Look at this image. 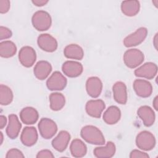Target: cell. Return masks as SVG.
Listing matches in <instances>:
<instances>
[{
  "label": "cell",
  "mask_w": 158,
  "mask_h": 158,
  "mask_svg": "<svg viewBox=\"0 0 158 158\" xmlns=\"http://www.w3.org/2000/svg\"><path fill=\"white\" fill-rule=\"evenodd\" d=\"M0 135H1V144L2 143V141H3V135H2V133L0 132Z\"/></svg>",
  "instance_id": "39"
},
{
  "label": "cell",
  "mask_w": 158,
  "mask_h": 158,
  "mask_svg": "<svg viewBox=\"0 0 158 158\" xmlns=\"http://www.w3.org/2000/svg\"><path fill=\"white\" fill-rule=\"evenodd\" d=\"M62 70L63 73L70 78L77 77L83 72V65L80 62L73 60H67L65 62L62 66Z\"/></svg>",
  "instance_id": "13"
},
{
  "label": "cell",
  "mask_w": 158,
  "mask_h": 158,
  "mask_svg": "<svg viewBox=\"0 0 158 158\" xmlns=\"http://www.w3.org/2000/svg\"><path fill=\"white\" fill-rule=\"evenodd\" d=\"M12 31L7 27H0V39L1 40L8 39L12 36Z\"/></svg>",
  "instance_id": "31"
},
{
  "label": "cell",
  "mask_w": 158,
  "mask_h": 158,
  "mask_svg": "<svg viewBox=\"0 0 158 158\" xmlns=\"http://www.w3.org/2000/svg\"><path fill=\"white\" fill-rule=\"evenodd\" d=\"M136 94L141 98L149 97L152 92V86L150 82L143 79H136L133 84Z\"/></svg>",
  "instance_id": "12"
},
{
  "label": "cell",
  "mask_w": 158,
  "mask_h": 158,
  "mask_svg": "<svg viewBox=\"0 0 158 158\" xmlns=\"http://www.w3.org/2000/svg\"><path fill=\"white\" fill-rule=\"evenodd\" d=\"M121 117V112L119 108L115 106H111L103 114V120L108 125L117 123Z\"/></svg>",
  "instance_id": "22"
},
{
  "label": "cell",
  "mask_w": 158,
  "mask_h": 158,
  "mask_svg": "<svg viewBox=\"0 0 158 158\" xmlns=\"http://www.w3.org/2000/svg\"><path fill=\"white\" fill-rule=\"evenodd\" d=\"M36 157L37 158H53L54 157V156L51 151L48 149H43L39 151Z\"/></svg>",
  "instance_id": "34"
},
{
  "label": "cell",
  "mask_w": 158,
  "mask_h": 158,
  "mask_svg": "<svg viewBox=\"0 0 158 158\" xmlns=\"http://www.w3.org/2000/svg\"><path fill=\"white\" fill-rule=\"evenodd\" d=\"M157 99H158V97L157 96H156L153 100V102H152V104H153V107L155 109V110H157V106H158V101H157Z\"/></svg>",
  "instance_id": "37"
},
{
  "label": "cell",
  "mask_w": 158,
  "mask_h": 158,
  "mask_svg": "<svg viewBox=\"0 0 158 158\" xmlns=\"http://www.w3.org/2000/svg\"><path fill=\"white\" fill-rule=\"evenodd\" d=\"M157 73V66L153 62H146L135 70V75L138 77L152 79Z\"/></svg>",
  "instance_id": "10"
},
{
  "label": "cell",
  "mask_w": 158,
  "mask_h": 158,
  "mask_svg": "<svg viewBox=\"0 0 158 158\" xmlns=\"http://www.w3.org/2000/svg\"><path fill=\"white\" fill-rule=\"evenodd\" d=\"M25 156L21 151L13 148L8 151L6 154V158H23Z\"/></svg>",
  "instance_id": "30"
},
{
  "label": "cell",
  "mask_w": 158,
  "mask_h": 158,
  "mask_svg": "<svg viewBox=\"0 0 158 158\" xmlns=\"http://www.w3.org/2000/svg\"><path fill=\"white\" fill-rule=\"evenodd\" d=\"M64 54L68 59L81 60L84 56V52L79 45L70 44L64 48Z\"/></svg>",
  "instance_id": "24"
},
{
  "label": "cell",
  "mask_w": 158,
  "mask_h": 158,
  "mask_svg": "<svg viewBox=\"0 0 158 158\" xmlns=\"http://www.w3.org/2000/svg\"><path fill=\"white\" fill-rule=\"evenodd\" d=\"M70 151L73 157H82L86 154L87 147L81 139H75L70 144Z\"/></svg>",
  "instance_id": "26"
},
{
  "label": "cell",
  "mask_w": 158,
  "mask_h": 158,
  "mask_svg": "<svg viewBox=\"0 0 158 158\" xmlns=\"http://www.w3.org/2000/svg\"><path fill=\"white\" fill-rule=\"evenodd\" d=\"M152 2H153V3H154V4H155V6H156V7H157V3H158V1H157V0L153 1H152Z\"/></svg>",
  "instance_id": "40"
},
{
  "label": "cell",
  "mask_w": 158,
  "mask_h": 158,
  "mask_svg": "<svg viewBox=\"0 0 158 158\" xmlns=\"http://www.w3.org/2000/svg\"><path fill=\"white\" fill-rule=\"evenodd\" d=\"M38 135L36 128L33 127H25L20 135V140L22 144L26 146L34 145L38 140Z\"/></svg>",
  "instance_id": "16"
},
{
  "label": "cell",
  "mask_w": 158,
  "mask_h": 158,
  "mask_svg": "<svg viewBox=\"0 0 158 158\" xmlns=\"http://www.w3.org/2000/svg\"><path fill=\"white\" fill-rule=\"evenodd\" d=\"M31 22L33 27L38 31H46L51 27L52 19L47 12L38 10L33 15Z\"/></svg>",
  "instance_id": "2"
},
{
  "label": "cell",
  "mask_w": 158,
  "mask_h": 158,
  "mask_svg": "<svg viewBox=\"0 0 158 158\" xmlns=\"http://www.w3.org/2000/svg\"><path fill=\"white\" fill-rule=\"evenodd\" d=\"M140 4L138 1H124L121 4L122 13L128 17L136 15L139 11Z\"/></svg>",
  "instance_id": "25"
},
{
  "label": "cell",
  "mask_w": 158,
  "mask_h": 158,
  "mask_svg": "<svg viewBox=\"0 0 158 158\" xmlns=\"http://www.w3.org/2000/svg\"><path fill=\"white\" fill-rule=\"evenodd\" d=\"M115 152V146L112 141H109L105 146L96 148L93 153L98 158H110L114 156Z\"/></svg>",
  "instance_id": "23"
},
{
  "label": "cell",
  "mask_w": 158,
  "mask_h": 158,
  "mask_svg": "<svg viewBox=\"0 0 158 158\" xmlns=\"http://www.w3.org/2000/svg\"><path fill=\"white\" fill-rule=\"evenodd\" d=\"M148 30L145 27H140L123 40V44L126 47H133L139 45L144 41L147 36Z\"/></svg>",
  "instance_id": "6"
},
{
  "label": "cell",
  "mask_w": 158,
  "mask_h": 158,
  "mask_svg": "<svg viewBox=\"0 0 158 158\" xmlns=\"http://www.w3.org/2000/svg\"><path fill=\"white\" fill-rule=\"evenodd\" d=\"M113 96L115 101L120 104H125L127 101L128 95L127 86L122 81L116 82L112 87Z\"/></svg>",
  "instance_id": "17"
},
{
  "label": "cell",
  "mask_w": 158,
  "mask_h": 158,
  "mask_svg": "<svg viewBox=\"0 0 158 158\" xmlns=\"http://www.w3.org/2000/svg\"><path fill=\"white\" fill-rule=\"evenodd\" d=\"M50 108L54 111H58L63 108L65 103L64 96L60 93H52L49 96Z\"/></svg>",
  "instance_id": "27"
},
{
  "label": "cell",
  "mask_w": 158,
  "mask_h": 158,
  "mask_svg": "<svg viewBox=\"0 0 158 158\" xmlns=\"http://www.w3.org/2000/svg\"><path fill=\"white\" fill-rule=\"evenodd\" d=\"M70 140V133L65 130L60 131L52 141V147L59 152H63L67 148Z\"/></svg>",
  "instance_id": "15"
},
{
  "label": "cell",
  "mask_w": 158,
  "mask_h": 158,
  "mask_svg": "<svg viewBox=\"0 0 158 158\" xmlns=\"http://www.w3.org/2000/svg\"><path fill=\"white\" fill-rule=\"evenodd\" d=\"M66 78L59 72H54L47 80L46 86L49 90L60 91L64 89L67 85Z\"/></svg>",
  "instance_id": "7"
},
{
  "label": "cell",
  "mask_w": 158,
  "mask_h": 158,
  "mask_svg": "<svg viewBox=\"0 0 158 158\" xmlns=\"http://www.w3.org/2000/svg\"><path fill=\"white\" fill-rule=\"evenodd\" d=\"M105 107V103L102 100L94 99L89 100L86 102L85 109L89 116L94 118H100Z\"/></svg>",
  "instance_id": "11"
},
{
  "label": "cell",
  "mask_w": 158,
  "mask_h": 158,
  "mask_svg": "<svg viewBox=\"0 0 158 158\" xmlns=\"http://www.w3.org/2000/svg\"><path fill=\"white\" fill-rule=\"evenodd\" d=\"M51 70L52 66L49 62L45 60H40L35 65L33 72L37 79L43 80L49 76Z\"/></svg>",
  "instance_id": "20"
},
{
  "label": "cell",
  "mask_w": 158,
  "mask_h": 158,
  "mask_svg": "<svg viewBox=\"0 0 158 158\" xmlns=\"http://www.w3.org/2000/svg\"><path fill=\"white\" fill-rule=\"evenodd\" d=\"M48 2L47 0H33L32 3L38 7H41L46 5Z\"/></svg>",
  "instance_id": "35"
},
{
  "label": "cell",
  "mask_w": 158,
  "mask_h": 158,
  "mask_svg": "<svg viewBox=\"0 0 158 158\" xmlns=\"http://www.w3.org/2000/svg\"><path fill=\"white\" fill-rule=\"evenodd\" d=\"M19 59L23 66L25 67H31L36 59L35 49L28 46L22 47L19 52Z\"/></svg>",
  "instance_id": "8"
},
{
  "label": "cell",
  "mask_w": 158,
  "mask_h": 158,
  "mask_svg": "<svg viewBox=\"0 0 158 158\" xmlns=\"http://www.w3.org/2000/svg\"><path fill=\"white\" fill-rule=\"evenodd\" d=\"M13 100V93L7 86L0 85V104L2 106H7Z\"/></svg>",
  "instance_id": "29"
},
{
  "label": "cell",
  "mask_w": 158,
  "mask_h": 158,
  "mask_svg": "<svg viewBox=\"0 0 158 158\" xmlns=\"http://www.w3.org/2000/svg\"><path fill=\"white\" fill-rule=\"evenodd\" d=\"M38 127L41 136L44 139L51 138L57 131V126L56 122L48 118H41Z\"/></svg>",
  "instance_id": "5"
},
{
  "label": "cell",
  "mask_w": 158,
  "mask_h": 158,
  "mask_svg": "<svg viewBox=\"0 0 158 158\" xmlns=\"http://www.w3.org/2000/svg\"><path fill=\"white\" fill-rule=\"evenodd\" d=\"M156 138L152 133L148 131H143L136 138V144L143 151L152 150L156 145Z\"/></svg>",
  "instance_id": "4"
},
{
  "label": "cell",
  "mask_w": 158,
  "mask_h": 158,
  "mask_svg": "<svg viewBox=\"0 0 158 158\" xmlns=\"http://www.w3.org/2000/svg\"><path fill=\"white\" fill-rule=\"evenodd\" d=\"M86 89L88 95L91 98H98L102 89V83L100 78L97 77L88 78L86 82Z\"/></svg>",
  "instance_id": "14"
},
{
  "label": "cell",
  "mask_w": 158,
  "mask_h": 158,
  "mask_svg": "<svg viewBox=\"0 0 158 158\" xmlns=\"http://www.w3.org/2000/svg\"><path fill=\"white\" fill-rule=\"evenodd\" d=\"M144 54L138 49H130L125 51L123 55V62L126 66L135 69L141 65L144 61Z\"/></svg>",
  "instance_id": "3"
},
{
  "label": "cell",
  "mask_w": 158,
  "mask_h": 158,
  "mask_svg": "<svg viewBox=\"0 0 158 158\" xmlns=\"http://www.w3.org/2000/svg\"><path fill=\"white\" fill-rule=\"evenodd\" d=\"M137 114L146 127H150L154 123L156 118L155 113L149 106H141L137 111Z\"/></svg>",
  "instance_id": "18"
},
{
  "label": "cell",
  "mask_w": 158,
  "mask_h": 158,
  "mask_svg": "<svg viewBox=\"0 0 158 158\" xmlns=\"http://www.w3.org/2000/svg\"><path fill=\"white\" fill-rule=\"evenodd\" d=\"M157 33L156 34L154 38V40H153V43H154V45L155 46V48L157 49Z\"/></svg>",
  "instance_id": "38"
},
{
  "label": "cell",
  "mask_w": 158,
  "mask_h": 158,
  "mask_svg": "<svg viewBox=\"0 0 158 158\" xmlns=\"http://www.w3.org/2000/svg\"><path fill=\"white\" fill-rule=\"evenodd\" d=\"M38 111L33 107H27L23 108L20 112V118L22 122L26 125H33L38 119Z\"/></svg>",
  "instance_id": "21"
},
{
  "label": "cell",
  "mask_w": 158,
  "mask_h": 158,
  "mask_svg": "<svg viewBox=\"0 0 158 158\" xmlns=\"http://www.w3.org/2000/svg\"><path fill=\"white\" fill-rule=\"evenodd\" d=\"M37 43L38 46L43 51L52 52L57 48V42L56 40L51 35L44 33L38 37Z\"/></svg>",
  "instance_id": "9"
},
{
  "label": "cell",
  "mask_w": 158,
  "mask_h": 158,
  "mask_svg": "<svg viewBox=\"0 0 158 158\" xmlns=\"http://www.w3.org/2000/svg\"><path fill=\"white\" fill-rule=\"evenodd\" d=\"M22 125L15 114L9 115V123L6 128V134L11 139L16 138L20 133Z\"/></svg>",
  "instance_id": "19"
},
{
  "label": "cell",
  "mask_w": 158,
  "mask_h": 158,
  "mask_svg": "<svg viewBox=\"0 0 158 158\" xmlns=\"http://www.w3.org/2000/svg\"><path fill=\"white\" fill-rule=\"evenodd\" d=\"M10 2L9 0H0V12L6 14L10 9Z\"/></svg>",
  "instance_id": "33"
},
{
  "label": "cell",
  "mask_w": 158,
  "mask_h": 158,
  "mask_svg": "<svg viewBox=\"0 0 158 158\" xmlns=\"http://www.w3.org/2000/svg\"><path fill=\"white\" fill-rule=\"evenodd\" d=\"M17 52V47L11 41H4L0 43V55L4 58L14 56Z\"/></svg>",
  "instance_id": "28"
},
{
  "label": "cell",
  "mask_w": 158,
  "mask_h": 158,
  "mask_svg": "<svg viewBox=\"0 0 158 158\" xmlns=\"http://www.w3.org/2000/svg\"><path fill=\"white\" fill-rule=\"evenodd\" d=\"M81 138L87 143L102 145L105 143L104 136L101 131L93 125H86L83 127L80 131Z\"/></svg>",
  "instance_id": "1"
},
{
  "label": "cell",
  "mask_w": 158,
  "mask_h": 158,
  "mask_svg": "<svg viewBox=\"0 0 158 158\" xmlns=\"http://www.w3.org/2000/svg\"><path fill=\"white\" fill-rule=\"evenodd\" d=\"M7 123V118L4 115L0 116V128L2 129Z\"/></svg>",
  "instance_id": "36"
},
{
  "label": "cell",
  "mask_w": 158,
  "mask_h": 158,
  "mask_svg": "<svg viewBox=\"0 0 158 158\" xmlns=\"http://www.w3.org/2000/svg\"><path fill=\"white\" fill-rule=\"evenodd\" d=\"M130 158H148L149 155L144 152L143 151L137 150V149H134L133 150L130 154Z\"/></svg>",
  "instance_id": "32"
}]
</instances>
